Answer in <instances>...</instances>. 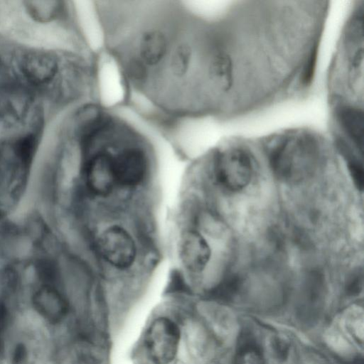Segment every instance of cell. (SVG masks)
<instances>
[{
  "label": "cell",
  "mask_w": 364,
  "mask_h": 364,
  "mask_svg": "<svg viewBox=\"0 0 364 364\" xmlns=\"http://www.w3.org/2000/svg\"><path fill=\"white\" fill-rule=\"evenodd\" d=\"M132 210L91 211L87 242L100 274L110 281L136 279L146 272L147 242Z\"/></svg>",
  "instance_id": "6da1fadb"
},
{
  "label": "cell",
  "mask_w": 364,
  "mask_h": 364,
  "mask_svg": "<svg viewBox=\"0 0 364 364\" xmlns=\"http://www.w3.org/2000/svg\"><path fill=\"white\" fill-rule=\"evenodd\" d=\"M134 125L123 119L114 147L118 207L132 209L150 187L154 171L152 147Z\"/></svg>",
  "instance_id": "7a4b0ae2"
},
{
  "label": "cell",
  "mask_w": 364,
  "mask_h": 364,
  "mask_svg": "<svg viewBox=\"0 0 364 364\" xmlns=\"http://www.w3.org/2000/svg\"><path fill=\"white\" fill-rule=\"evenodd\" d=\"M173 250L179 270L189 280L198 279L212 257L207 237L191 225L181 221L176 233Z\"/></svg>",
  "instance_id": "3957f363"
},
{
  "label": "cell",
  "mask_w": 364,
  "mask_h": 364,
  "mask_svg": "<svg viewBox=\"0 0 364 364\" xmlns=\"http://www.w3.org/2000/svg\"><path fill=\"white\" fill-rule=\"evenodd\" d=\"M182 340V329L177 321L166 315L157 316L146 328L143 344L154 364H172L176 359Z\"/></svg>",
  "instance_id": "277c9868"
},
{
  "label": "cell",
  "mask_w": 364,
  "mask_h": 364,
  "mask_svg": "<svg viewBox=\"0 0 364 364\" xmlns=\"http://www.w3.org/2000/svg\"><path fill=\"white\" fill-rule=\"evenodd\" d=\"M269 161L274 176L284 182L294 183L309 176L315 167L316 153L304 143H285L270 154Z\"/></svg>",
  "instance_id": "5b68a950"
},
{
  "label": "cell",
  "mask_w": 364,
  "mask_h": 364,
  "mask_svg": "<svg viewBox=\"0 0 364 364\" xmlns=\"http://www.w3.org/2000/svg\"><path fill=\"white\" fill-rule=\"evenodd\" d=\"M252 163L249 155L240 149L219 154L213 164V176L217 183L229 191L244 189L251 181Z\"/></svg>",
  "instance_id": "8992f818"
},
{
  "label": "cell",
  "mask_w": 364,
  "mask_h": 364,
  "mask_svg": "<svg viewBox=\"0 0 364 364\" xmlns=\"http://www.w3.org/2000/svg\"><path fill=\"white\" fill-rule=\"evenodd\" d=\"M19 67L26 79L36 85L49 83L59 70L56 57L43 51L26 53L21 59Z\"/></svg>",
  "instance_id": "52a82bcc"
},
{
  "label": "cell",
  "mask_w": 364,
  "mask_h": 364,
  "mask_svg": "<svg viewBox=\"0 0 364 364\" xmlns=\"http://www.w3.org/2000/svg\"><path fill=\"white\" fill-rule=\"evenodd\" d=\"M36 311L51 323H58L65 317L69 305L66 299L51 285H44L33 295Z\"/></svg>",
  "instance_id": "ba28073f"
},
{
  "label": "cell",
  "mask_w": 364,
  "mask_h": 364,
  "mask_svg": "<svg viewBox=\"0 0 364 364\" xmlns=\"http://www.w3.org/2000/svg\"><path fill=\"white\" fill-rule=\"evenodd\" d=\"M23 4L30 18L40 23H48L58 19L63 9L62 2L58 1H26Z\"/></svg>",
  "instance_id": "9c48e42d"
},
{
  "label": "cell",
  "mask_w": 364,
  "mask_h": 364,
  "mask_svg": "<svg viewBox=\"0 0 364 364\" xmlns=\"http://www.w3.org/2000/svg\"><path fill=\"white\" fill-rule=\"evenodd\" d=\"M339 120L348 136L353 139L358 148H363V113L357 109L346 107L339 113Z\"/></svg>",
  "instance_id": "30bf717a"
},
{
  "label": "cell",
  "mask_w": 364,
  "mask_h": 364,
  "mask_svg": "<svg viewBox=\"0 0 364 364\" xmlns=\"http://www.w3.org/2000/svg\"><path fill=\"white\" fill-rule=\"evenodd\" d=\"M234 364H264L259 348L251 338L240 342Z\"/></svg>",
  "instance_id": "8fae6325"
},
{
  "label": "cell",
  "mask_w": 364,
  "mask_h": 364,
  "mask_svg": "<svg viewBox=\"0 0 364 364\" xmlns=\"http://www.w3.org/2000/svg\"><path fill=\"white\" fill-rule=\"evenodd\" d=\"M345 155L348 161L349 172L357 188L362 191L364 184V171L361 161H359L353 154L345 151Z\"/></svg>",
  "instance_id": "7c38bea8"
},
{
  "label": "cell",
  "mask_w": 364,
  "mask_h": 364,
  "mask_svg": "<svg viewBox=\"0 0 364 364\" xmlns=\"http://www.w3.org/2000/svg\"><path fill=\"white\" fill-rule=\"evenodd\" d=\"M239 286V280L235 277L228 278L221 282L215 289L217 297L223 299H228L237 291Z\"/></svg>",
  "instance_id": "4fadbf2b"
},
{
  "label": "cell",
  "mask_w": 364,
  "mask_h": 364,
  "mask_svg": "<svg viewBox=\"0 0 364 364\" xmlns=\"http://www.w3.org/2000/svg\"><path fill=\"white\" fill-rule=\"evenodd\" d=\"M273 348L279 358H285V355L288 352V347L284 341L278 338L275 339L273 341Z\"/></svg>",
  "instance_id": "5bb4252c"
},
{
  "label": "cell",
  "mask_w": 364,
  "mask_h": 364,
  "mask_svg": "<svg viewBox=\"0 0 364 364\" xmlns=\"http://www.w3.org/2000/svg\"><path fill=\"white\" fill-rule=\"evenodd\" d=\"M316 51H315L311 55V56L309 59V62L307 64V66L305 69V72L304 74V81L306 83H308L312 77L313 70L314 69V66H315V63H316Z\"/></svg>",
  "instance_id": "9a60e30c"
},
{
  "label": "cell",
  "mask_w": 364,
  "mask_h": 364,
  "mask_svg": "<svg viewBox=\"0 0 364 364\" xmlns=\"http://www.w3.org/2000/svg\"><path fill=\"white\" fill-rule=\"evenodd\" d=\"M26 348L25 347L20 344L18 345L14 352L13 355V362L14 364H19L22 362L26 356Z\"/></svg>",
  "instance_id": "2e32d148"
},
{
  "label": "cell",
  "mask_w": 364,
  "mask_h": 364,
  "mask_svg": "<svg viewBox=\"0 0 364 364\" xmlns=\"http://www.w3.org/2000/svg\"><path fill=\"white\" fill-rule=\"evenodd\" d=\"M355 277L351 279V282L349 284L348 289L350 291L351 293L357 292L359 289L361 287L362 283V274L360 272H358Z\"/></svg>",
  "instance_id": "e0dca14e"
},
{
  "label": "cell",
  "mask_w": 364,
  "mask_h": 364,
  "mask_svg": "<svg viewBox=\"0 0 364 364\" xmlns=\"http://www.w3.org/2000/svg\"><path fill=\"white\" fill-rule=\"evenodd\" d=\"M6 320V311L5 308L0 305V335L3 331Z\"/></svg>",
  "instance_id": "ac0fdd59"
}]
</instances>
